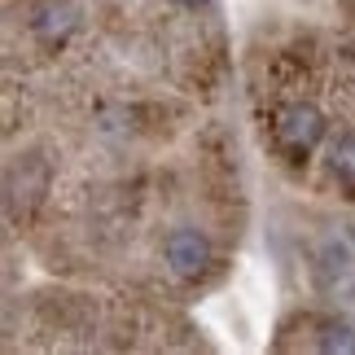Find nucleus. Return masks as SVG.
<instances>
[{"mask_svg":"<svg viewBox=\"0 0 355 355\" xmlns=\"http://www.w3.org/2000/svg\"><path fill=\"white\" fill-rule=\"evenodd\" d=\"M329 171L338 175V184L355 189V132L338 136V145L329 149Z\"/></svg>","mask_w":355,"mask_h":355,"instance_id":"nucleus-5","label":"nucleus"},{"mask_svg":"<svg viewBox=\"0 0 355 355\" xmlns=\"http://www.w3.org/2000/svg\"><path fill=\"white\" fill-rule=\"evenodd\" d=\"M162 254H167V268L175 277H198V272L211 263V241L202 237L198 228H175V233L162 241Z\"/></svg>","mask_w":355,"mask_h":355,"instance_id":"nucleus-2","label":"nucleus"},{"mask_svg":"<svg viewBox=\"0 0 355 355\" xmlns=\"http://www.w3.org/2000/svg\"><path fill=\"white\" fill-rule=\"evenodd\" d=\"M316 351L355 355V324L351 320H316Z\"/></svg>","mask_w":355,"mask_h":355,"instance_id":"nucleus-4","label":"nucleus"},{"mask_svg":"<svg viewBox=\"0 0 355 355\" xmlns=\"http://www.w3.org/2000/svg\"><path fill=\"white\" fill-rule=\"evenodd\" d=\"M171 5H180V9H202V5H211V0H171Z\"/></svg>","mask_w":355,"mask_h":355,"instance_id":"nucleus-7","label":"nucleus"},{"mask_svg":"<svg viewBox=\"0 0 355 355\" xmlns=\"http://www.w3.org/2000/svg\"><path fill=\"white\" fill-rule=\"evenodd\" d=\"M324 136V114L316 105H290L281 119H277V141L285 149H294V154H307V149H316Z\"/></svg>","mask_w":355,"mask_h":355,"instance_id":"nucleus-1","label":"nucleus"},{"mask_svg":"<svg viewBox=\"0 0 355 355\" xmlns=\"http://www.w3.org/2000/svg\"><path fill=\"white\" fill-rule=\"evenodd\" d=\"M351 237H355V224H351Z\"/></svg>","mask_w":355,"mask_h":355,"instance_id":"nucleus-8","label":"nucleus"},{"mask_svg":"<svg viewBox=\"0 0 355 355\" xmlns=\"http://www.w3.org/2000/svg\"><path fill=\"white\" fill-rule=\"evenodd\" d=\"M71 31H75V5H66V0H53V5L40 9L35 35L44 40V44H58V40H66Z\"/></svg>","mask_w":355,"mask_h":355,"instance_id":"nucleus-3","label":"nucleus"},{"mask_svg":"<svg viewBox=\"0 0 355 355\" xmlns=\"http://www.w3.org/2000/svg\"><path fill=\"white\" fill-rule=\"evenodd\" d=\"M338 307H343V311H351V316H355V277H343V281H338Z\"/></svg>","mask_w":355,"mask_h":355,"instance_id":"nucleus-6","label":"nucleus"}]
</instances>
